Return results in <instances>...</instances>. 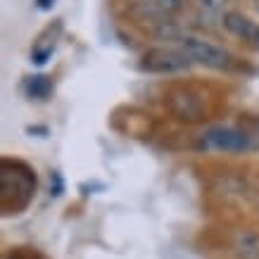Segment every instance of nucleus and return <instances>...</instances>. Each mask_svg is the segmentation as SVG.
I'll return each instance as SVG.
<instances>
[{"label":"nucleus","instance_id":"423d86ee","mask_svg":"<svg viewBox=\"0 0 259 259\" xmlns=\"http://www.w3.org/2000/svg\"><path fill=\"white\" fill-rule=\"evenodd\" d=\"M186 8V0H134L131 17L141 24H150L152 29L159 24L174 22V17Z\"/></svg>","mask_w":259,"mask_h":259},{"label":"nucleus","instance_id":"f257e3e1","mask_svg":"<svg viewBox=\"0 0 259 259\" xmlns=\"http://www.w3.org/2000/svg\"><path fill=\"white\" fill-rule=\"evenodd\" d=\"M36 195V174L26 162L0 159V209L5 217L22 214Z\"/></svg>","mask_w":259,"mask_h":259},{"label":"nucleus","instance_id":"f03ea898","mask_svg":"<svg viewBox=\"0 0 259 259\" xmlns=\"http://www.w3.org/2000/svg\"><path fill=\"white\" fill-rule=\"evenodd\" d=\"M166 105H169V112L179 121H186V124H197V121H204L207 114H209V105H207V95L202 91H197L195 86H174L166 95Z\"/></svg>","mask_w":259,"mask_h":259},{"label":"nucleus","instance_id":"0eeeda50","mask_svg":"<svg viewBox=\"0 0 259 259\" xmlns=\"http://www.w3.org/2000/svg\"><path fill=\"white\" fill-rule=\"evenodd\" d=\"M221 24H224V29L228 33H233L236 38L245 40L250 48L259 50V24L252 22L250 17H245L243 12H238V10H228L224 12L221 17Z\"/></svg>","mask_w":259,"mask_h":259},{"label":"nucleus","instance_id":"9b49d317","mask_svg":"<svg viewBox=\"0 0 259 259\" xmlns=\"http://www.w3.org/2000/svg\"><path fill=\"white\" fill-rule=\"evenodd\" d=\"M221 3H224V0H200V3H197V22L204 24V22H209L212 17L219 15Z\"/></svg>","mask_w":259,"mask_h":259},{"label":"nucleus","instance_id":"7ed1b4c3","mask_svg":"<svg viewBox=\"0 0 259 259\" xmlns=\"http://www.w3.org/2000/svg\"><path fill=\"white\" fill-rule=\"evenodd\" d=\"M174 46L183 48L195 64H202V67L219 69V71L236 69V57L231 55L228 50H224L221 46H214V43H209V40H204V38L186 36V38H181L179 43H174Z\"/></svg>","mask_w":259,"mask_h":259},{"label":"nucleus","instance_id":"1a4fd4ad","mask_svg":"<svg viewBox=\"0 0 259 259\" xmlns=\"http://www.w3.org/2000/svg\"><path fill=\"white\" fill-rule=\"evenodd\" d=\"M55 38H48V29H46V33H40L38 40H36V46H33V50H31V62L33 64L43 67V64L53 57V53H55V43H57Z\"/></svg>","mask_w":259,"mask_h":259},{"label":"nucleus","instance_id":"9d476101","mask_svg":"<svg viewBox=\"0 0 259 259\" xmlns=\"http://www.w3.org/2000/svg\"><path fill=\"white\" fill-rule=\"evenodd\" d=\"M238 252L243 259H259V238L257 236H240L238 238Z\"/></svg>","mask_w":259,"mask_h":259},{"label":"nucleus","instance_id":"39448f33","mask_svg":"<svg viewBox=\"0 0 259 259\" xmlns=\"http://www.w3.org/2000/svg\"><path fill=\"white\" fill-rule=\"evenodd\" d=\"M200 145L214 152H247L252 148V138L247 131L236 126H209L200 136Z\"/></svg>","mask_w":259,"mask_h":259},{"label":"nucleus","instance_id":"f8f14e48","mask_svg":"<svg viewBox=\"0 0 259 259\" xmlns=\"http://www.w3.org/2000/svg\"><path fill=\"white\" fill-rule=\"evenodd\" d=\"M64 190V181H62V174L60 171H53L50 174V195L60 197Z\"/></svg>","mask_w":259,"mask_h":259},{"label":"nucleus","instance_id":"ddd939ff","mask_svg":"<svg viewBox=\"0 0 259 259\" xmlns=\"http://www.w3.org/2000/svg\"><path fill=\"white\" fill-rule=\"evenodd\" d=\"M33 8L40 10V12H50L55 8V0H33Z\"/></svg>","mask_w":259,"mask_h":259},{"label":"nucleus","instance_id":"20e7f679","mask_svg":"<svg viewBox=\"0 0 259 259\" xmlns=\"http://www.w3.org/2000/svg\"><path fill=\"white\" fill-rule=\"evenodd\" d=\"M190 55L181 46H166V48H152L141 60V69L150 74H179L193 67Z\"/></svg>","mask_w":259,"mask_h":259},{"label":"nucleus","instance_id":"4468645a","mask_svg":"<svg viewBox=\"0 0 259 259\" xmlns=\"http://www.w3.org/2000/svg\"><path fill=\"white\" fill-rule=\"evenodd\" d=\"M252 5H254V10L259 12V0H252Z\"/></svg>","mask_w":259,"mask_h":259},{"label":"nucleus","instance_id":"6e6552de","mask_svg":"<svg viewBox=\"0 0 259 259\" xmlns=\"http://www.w3.org/2000/svg\"><path fill=\"white\" fill-rule=\"evenodd\" d=\"M22 91L31 100H48L50 93H53V81L48 79L46 74H33V76H26L22 83Z\"/></svg>","mask_w":259,"mask_h":259}]
</instances>
